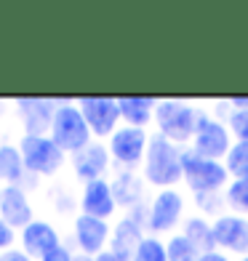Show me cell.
Masks as SVG:
<instances>
[{
	"mask_svg": "<svg viewBox=\"0 0 248 261\" xmlns=\"http://www.w3.org/2000/svg\"><path fill=\"white\" fill-rule=\"evenodd\" d=\"M110 184H112L117 208L131 211V208H136L141 203H147V195H144L147 181L141 179V173H136V171H117L110 179Z\"/></svg>",
	"mask_w": 248,
	"mask_h": 261,
	"instance_id": "obj_18",
	"label": "cell"
},
{
	"mask_svg": "<svg viewBox=\"0 0 248 261\" xmlns=\"http://www.w3.org/2000/svg\"><path fill=\"white\" fill-rule=\"evenodd\" d=\"M182 234L197 248L200 256H203V253H211V251H216L214 221L206 219V216H200V213H192V216H187V219H184V224H182Z\"/></svg>",
	"mask_w": 248,
	"mask_h": 261,
	"instance_id": "obj_20",
	"label": "cell"
},
{
	"mask_svg": "<svg viewBox=\"0 0 248 261\" xmlns=\"http://www.w3.org/2000/svg\"><path fill=\"white\" fill-rule=\"evenodd\" d=\"M165 253H168V261H197L200 258V251L182 232L168 234V240H165Z\"/></svg>",
	"mask_w": 248,
	"mask_h": 261,
	"instance_id": "obj_23",
	"label": "cell"
},
{
	"mask_svg": "<svg viewBox=\"0 0 248 261\" xmlns=\"http://www.w3.org/2000/svg\"><path fill=\"white\" fill-rule=\"evenodd\" d=\"M197 261H232L227 253H221V251H211V253H203Z\"/></svg>",
	"mask_w": 248,
	"mask_h": 261,
	"instance_id": "obj_32",
	"label": "cell"
},
{
	"mask_svg": "<svg viewBox=\"0 0 248 261\" xmlns=\"http://www.w3.org/2000/svg\"><path fill=\"white\" fill-rule=\"evenodd\" d=\"M238 261H248V256H243V258H238Z\"/></svg>",
	"mask_w": 248,
	"mask_h": 261,
	"instance_id": "obj_36",
	"label": "cell"
},
{
	"mask_svg": "<svg viewBox=\"0 0 248 261\" xmlns=\"http://www.w3.org/2000/svg\"><path fill=\"white\" fill-rule=\"evenodd\" d=\"M224 203H227L230 213L248 219V179H232L224 189Z\"/></svg>",
	"mask_w": 248,
	"mask_h": 261,
	"instance_id": "obj_22",
	"label": "cell"
},
{
	"mask_svg": "<svg viewBox=\"0 0 248 261\" xmlns=\"http://www.w3.org/2000/svg\"><path fill=\"white\" fill-rule=\"evenodd\" d=\"M75 261H93V256H86V253H78L75 251Z\"/></svg>",
	"mask_w": 248,
	"mask_h": 261,
	"instance_id": "obj_34",
	"label": "cell"
},
{
	"mask_svg": "<svg viewBox=\"0 0 248 261\" xmlns=\"http://www.w3.org/2000/svg\"><path fill=\"white\" fill-rule=\"evenodd\" d=\"M0 261H32V258L16 245V248H8V251L0 253Z\"/></svg>",
	"mask_w": 248,
	"mask_h": 261,
	"instance_id": "obj_30",
	"label": "cell"
},
{
	"mask_svg": "<svg viewBox=\"0 0 248 261\" xmlns=\"http://www.w3.org/2000/svg\"><path fill=\"white\" fill-rule=\"evenodd\" d=\"M48 136L54 139V144L62 149L64 155H75V152L86 149L91 144L93 136H91V128L86 123V117L78 110V101L59 99Z\"/></svg>",
	"mask_w": 248,
	"mask_h": 261,
	"instance_id": "obj_3",
	"label": "cell"
},
{
	"mask_svg": "<svg viewBox=\"0 0 248 261\" xmlns=\"http://www.w3.org/2000/svg\"><path fill=\"white\" fill-rule=\"evenodd\" d=\"M182 155L184 147L163 139L160 134H152L144 163H141V179L155 189H176V184L184 181Z\"/></svg>",
	"mask_w": 248,
	"mask_h": 261,
	"instance_id": "obj_1",
	"label": "cell"
},
{
	"mask_svg": "<svg viewBox=\"0 0 248 261\" xmlns=\"http://www.w3.org/2000/svg\"><path fill=\"white\" fill-rule=\"evenodd\" d=\"M131 261H168L165 243L155 234H144V240H141L136 245V251L131 253Z\"/></svg>",
	"mask_w": 248,
	"mask_h": 261,
	"instance_id": "obj_25",
	"label": "cell"
},
{
	"mask_svg": "<svg viewBox=\"0 0 248 261\" xmlns=\"http://www.w3.org/2000/svg\"><path fill=\"white\" fill-rule=\"evenodd\" d=\"M62 243H64L62 232H59L51 221H45V219H35L32 224H27V227L19 232V248L32 261L35 258L40 261L45 253H51L54 248H59Z\"/></svg>",
	"mask_w": 248,
	"mask_h": 261,
	"instance_id": "obj_15",
	"label": "cell"
},
{
	"mask_svg": "<svg viewBox=\"0 0 248 261\" xmlns=\"http://www.w3.org/2000/svg\"><path fill=\"white\" fill-rule=\"evenodd\" d=\"M235 144V139L230 134L227 123L216 120L208 110H200V117H197V130L192 136V144L190 149L197 152L200 158H208V160H221L230 155V149Z\"/></svg>",
	"mask_w": 248,
	"mask_h": 261,
	"instance_id": "obj_7",
	"label": "cell"
},
{
	"mask_svg": "<svg viewBox=\"0 0 248 261\" xmlns=\"http://www.w3.org/2000/svg\"><path fill=\"white\" fill-rule=\"evenodd\" d=\"M150 130L147 128H131L120 125L115 134L107 139L110 158L117 165V171H134L136 165L144 163L147 147H150Z\"/></svg>",
	"mask_w": 248,
	"mask_h": 261,
	"instance_id": "obj_8",
	"label": "cell"
},
{
	"mask_svg": "<svg viewBox=\"0 0 248 261\" xmlns=\"http://www.w3.org/2000/svg\"><path fill=\"white\" fill-rule=\"evenodd\" d=\"M230 179H248V141H235L230 155L224 158Z\"/></svg>",
	"mask_w": 248,
	"mask_h": 261,
	"instance_id": "obj_24",
	"label": "cell"
},
{
	"mask_svg": "<svg viewBox=\"0 0 248 261\" xmlns=\"http://www.w3.org/2000/svg\"><path fill=\"white\" fill-rule=\"evenodd\" d=\"M3 115H6V104H3V101H0V117H3Z\"/></svg>",
	"mask_w": 248,
	"mask_h": 261,
	"instance_id": "obj_35",
	"label": "cell"
},
{
	"mask_svg": "<svg viewBox=\"0 0 248 261\" xmlns=\"http://www.w3.org/2000/svg\"><path fill=\"white\" fill-rule=\"evenodd\" d=\"M40 261H75V251H72L67 243H62L59 248H54L51 253H45Z\"/></svg>",
	"mask_w": 248,
	"mask_h": 261,
	"instance_id": "obj_29",
	"label": "cell"
},
{
	"mask_svg": "<svg viewBox=\"0 0 248 261\" xmlns=\"http://www.w3.org/2000/svg\"><path fill=\"white\" fill-rule=\"evenodd\" d=\"M78 110L86 117L93 141H107L120 128V110L112 96H80Z\"/></svg>",
	"mask_w": 248,
	"mask_h": 261,
	"instance_id": "obj_9",
	"label": "cell"
},
{
	"mask_svg": "<svg viewBox=\"0 0 248 261\" xmlns=\"http://www.w3.org/2000/svg\"><path fill=\"white\" fill-rule=\"evenodd\" d=\"M115 211H117V203H115V192H112L110 179H96V181L83 184V192H80V213L83 216L110 221L115 216Z\"/></svg>",
	"mask_w": 248,
	"mask_h": 261,
	"instance_id": "obj_16",
	"label": "cell"
},
{
	"mask_svg": "<svg viewBox=\"0 0 248 261\" xmlns=\"http://www.w3.org/2000/svg\"><path fill=\"white\" fill-rule=\"evenodd\" d=\"M69 165H72L75 179L83 184L96 181V179H107V173L112 168V158L107 149V141H91L86 149L69 155Z\"/></svg>",
	"mask_w": 248,
	"mask_h": 261,
	"instance_id": "obj_13",
	"label": "cell"
},
{
	"mask_svg": "<svg viewBox=\"0 0 248 261\" xmlns=\"http://www.w3.org/2000/svg\"><path fill=\"white\" fill-rule=\"evenodd\" d=\"M16 144L27 173L35 176V179H51L67 163V155L54 144L51 136H21Z\"/></svg>",
	"mask_w": 248,
	"mask_h": 261,
	"instance_id": "obj_5",
	"label": "cell"
},
{
	"mask_svg": "<svg viewBox=\"0 0 248 261\" xmlns=\"http://www.w3.org/2000/svg\"><path fill=\"white\" fill-rule=\"evenodd\" d=\"M93 261H131V258L123 256V253H117V251H112V248H107V251H102L99 256H93Z\"/></svg>",
	"mask_w": 248,
	"mask_h": 261,
	"instance_id": "obj_31",
	"label": "cell"
},
{
	"mask_svg": "<svg viewBox=\"0 0 248 261\" xmlns=\"http://www.w3.org/2000/svg\"><path fill=\"white\" fill-rule=\"evenodd\" d=\"M144 227H139V224L134 219H128V216H120V221L112 227V237H110V248L117 253H123L131 258V253L136 251V245L144 240Z\"/></svg>",
	"mask_w": 248,
	"mask_h": 261,
	"instance_id": "obj_21",
	"label": "cell"
},
{
	"mask_svg": "<svg viewBox=\"0 0 248 261\" xmlns=\"http://www.w3.org/2000/svg\"><path fill=\"white\" fill-rule=\"evenodd\" d=\"M227 128L235 141H248V110H232L227 117Z\"/></svg>",
	"mask_w": 248,
	"mask_h": 261,
	"instance_id": "obj_27",
	"label": "cell"
},
{
	"mask_svg": "<svg viewBox=\"0 0 248 261\" xmlns=\"http://www.w3.org/2000/svg\"><path fill=\"white\" fill-rule=\"evenodd\" d=\"M184 208V195L179 189H158L147 203V234H173L187 219Z\"/></svg>",
	"mask_w": 248,
	"mask_h": 261,
	"instance_id": "obj_6",
	"label": "cell"
},
{
	"mask_svg": "<svg viewBox=\"0 0 248 261\" xmlns=\"http://www.w3.org/2000/svg\"><path fill=\"white\" fill-rule=\"evenodd\" d=\"M200 107L184 99H158L155 107V134L179 147H190L197 130Z\"/></svg>",
	"mask_w": 248,
	"mask_h": 261,
	"instance_id": "obj_2",
	"label": "cell"
},
{
	"mask_svg": "<svg viewBox=\"0 0 248 261\" xmlns=\"http://www.w3.org/2000/svg\"><path fill=\"white\" fill-rule=\"evenodd\" d=\"M227 101L232 110H248V96H230Z\"/></svg>",
	"mask_w": 248,
	"mask_h": 261,
	"instance_id": "obj_33",
	"label": "cell"
},
{
	"mask_svg": "<svg viewBox=\"0 0 248 261\" xmlns=\"http://www.w3.org/2000/svg\"><path fill=\"white\" fill-rule=\"evenodd\" d=\"M16 240H19V234L0 219V253L8 251V248H16Z\"/></svg>",
	"mask_w": 248,
	"mask_h": 261,
	"instance_id": "obj_28",
	"label": "cell"
},
{
	"mask_svg": "<svg viewBox=\"0 0 248 261\" xmlns=\"http://www.w3.org/2000/svg\"><path fill=\"white\" fill-rule=\"evenodd\" d=\"M56 104H59V99H45V96L14 99V112L21 125V136H48Z\"/></svg>",
	"mask_w": 248,
	"mask_h": 261,
	"instance_id": "obj_10",
	"label": "cell"
},
{
	"mask_svg": "<svg viewBox=\"0 0 248 261\" xmlns=\"http://www.w3.org/2000/svg\"><path fill=\"white\" fill-rule=\"evenodd\" d=\"M0 219L14 232H21L27 224L35 221V208L24 187H11V184L0 187Z\"/></svg>",
	"mask_w": 248,
	"mask_h": 261,
	"instance_id": "obj_14",
	"label": "cell"
},
{
	"mask_svg": "<svg viewBox=\"0 0 248 261\" xmlns=\"http://www.w3.org/2000/svg\"><path fill=\"white\" fill-rule=\"evenodd\" d=\"M110 237H112V224L93 219V216H75L72 219V245L78 253L86 256H99L102 251L110 248Z\"/></svg>",
	"mask_w": 248,
	"mask_h": 261,
	"instance_id": "obj_11",
	"label": "cell"
},
{
	"mask_svg": "<svg viewBox=\"0 0 248 261\" xmlns=\"http://www.w3.org/2000/svg\"><path fill=\"white\" fill-rule=\"evenodd\" d=\"M182 168H184V187L192 195H208V192H224L227 184L232 181L227 173V165L221 160H208L200 158L197 152L184 147L182 155Z\"/></svg>",
	"mask_w": 248,
	"mask_h": 261,
	"instance_id": "obj_4",
	"label": "cell"
},
{
	"mask_svg": "<svg viewBox=\"0 0 248 261\" xmlns=\"http://www.w3.org/2000/svg\"><path fill=\"white\" fill-rule=\"evenodd\" d=\"M195 208L200 216L206 219H219L227 213V203H224V192H208V195H195Z\"/></svg>",
	"mask_w": 248,
	"mask_h": 261,
	"instance_id": "obj_26",
	"label": "cell"
},
{
	"mask_svg": "<svg viewBox=\"0 0 248 261\" xmlns=\"http://www.w3.org/2000/svg\"><path fill=\"white\" fill-rule=\"evenodd\" d=\"M214 240L216 251L227 256H248V219L238 213H224L214 219Z\"/></svg>",
	"mask_w": 248,
	"mask_h": 261,
	"instance_id": "obj_12",
	"label": "cell"
},
{
	"mask_svg": "<svg viewBox=\"0 0 248 261\" xmlns=\"http://www.w3.org/2000/svg\"><path fill=\"white\" fill-rule=\"evenodd\" d=\"M0 181L11 187H38V179L27 173L24 160H21L19 144L0 141Z\"/></svg>",
	"mask_w": 248,
	"mask_h": 261,
	"instance_id": "obj_17",
	"label": "cell"
},
{
	"mask_svg": "<svg viewBox=\"0 0 248 261\" xmlns=\"http://www.w3.org/2000/svg\"><path fill=\"white\" fill-rule=\"evenodd\" d=\"M155 107L158 99L152 96H120L117 110H120V123L131 128H147L155 123Z\"/></svg>",
	"mask_w": 248,
	"mask_h": 261,
	"instance_id": "obj_19",
	"label": "cell"
}]
</instances>
